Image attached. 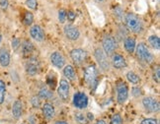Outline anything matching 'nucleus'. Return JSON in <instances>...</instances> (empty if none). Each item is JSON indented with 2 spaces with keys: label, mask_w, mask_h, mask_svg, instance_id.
<instances>
[{
  "label": "nucleus",
  "mask_w": 160,
  "mask_h": 124,
  "mask_svg": "<svg viewBox=\"0 0 160 124\" xmlns=\"http://www.w3.org/2000/svg\"><path fill=\"white\" fill-rule=\"evenodd\" d=\"M124 25L128 33L133 35H141L144 32V23L142 19L132 12H128L124 16Z\"/></svg>",
  "instance_id": "nucleus-1"
},
{
  "label": "nucleus",
  "mask_w": 160,
  "mask_h": 124,
  "mask_svg": "<svg viewBox=\"0 0 160 124\" xmlns=\"http://www.w3.org/2000/svg\"><path fill=\"white\" fill-rule=\"evenodd\" d=\"M134 54L138 61H140L144 65H151L155 61V55L152 53L147 43L144 41H139L137 43Z\"/></svg>",
  "instance_id": "nucleus-2"
},
{
  "label": "nucleus",
  "mask_w": 160,
  "mask_h": 124,
  "mask_svg": "<svg viewBox=\"0 0 160 124\" xmlns=\"http://www.w3.org/2000/svg\"><path fill=\"white\" fill-rule=\"evenodd\" d=\"M99 70L95 64H89L83 69V80L91 91H95L99 84Z\"/></svg>",
  "instance_id": "nucleus-3"
},
{
  "label": "nucleus",
  "mask_w": 160,
  "mask_h": 124,
  "mask_svg": "<svg viewBox=\"0 0 160 124\" xmlns=\"http://www.w3.org/2000/svg\"><path fill=\"white\" fill-rule=\"evenodd\" d=\"M120 47L119 41L117 39V36L106 34L103 36L102 41H101V48L103 49V51L106 53L107 56H111L112 54L118 51V49Z\"/></svg>",
  "instance_id": "nucleus-4"
},
{
  "label": "nucleus",
  "mask_w": 160,
  "mask_h": 124,
  "mask_svg": "<svg viewBox=\"0 0 160 124\" xmlns=\"http://www.w3.org/2000/svg\"><path fill=\"white\" fill-rule=\"evenodd\" d=\"M94 58L97 63L98 70L103 73H108L111 70V64H110V57L107 56L106 53L103 51V49L98 46L94 49Z\"/></svg>",
  "instance_id": "nucleus-5"
},
{
  "label": "nucleus",
  "mask_w": 160,
  "mask_h": 124,
  "mask_svg": "<svg viewBox=\"0 0 160 124\" xmlns=\"http://www.w3.org/2000/svg\"><path fill=\"white\" fill-rule=\"evenodd\" d=\"M141 107L144 109L146 113L155 114L160 110V103L156 98L152 96H144L141 98Z\"/></svg>",
  "instance_id": "nucleus-6"
},
{
  "label": "nucleus",
  "mask_w": 160,
  "mask_h": 124,
  "mask_svg": "<svg viewBox=\"0 0 160 124\" xmlns=\"http://www.w3.org/2000/svg\"><path fill=\"white\" fill-rule=\"evenodd\" d=\"M57 95L60 102L67 103L70 100V83L66 79L61 78L57 87Z\"/></svg>",
  "instance_id": "nucleus-7"
},
{
  "label": "nucleus",
  "mask_w": 160,
  "mask_h": 124,
  "mask_svg": "<svg viewBox=\"0 0 160 124\" xmlns=\"http://www.w3.org/2000/svg\"><path fill=\"white\" fill-rule=\"evenodd\" d=\"M69 56L73 64L76 66H82L86 63L88 59V51L82 47H75L69 51Z\"/></svg>",
  "instance_id": "nucleus-8"
},
{
  "label": "nucleus",
  "mask_w": 160,
  "mask_h": 124,
  "mask_svg": "<svg viewBox=\"0 0 160 124\" xmlns=\"http://www.w3.org/2000/svg\"><path fill=\"white\" fill-rule=\"evenodd\" d=\"M130 97V89L127 82L121 81L116 85V100L119 104L122 105L128 101Z\"/></svg>",
  "instance_id": "nucleus-9"
},
{
  "label": "nucleus",
  "mask_w": 160,
  "mask_h": 124,
  "mask_svg": "<svg viewBox=\"0 0 160 124\" xmlns=\"http://www.w3.org/2000/svg\"><path fill=\"white\" fill-rule=\"evenodd\" d=\"M41 68H42L41 61L35 55L28 57L27 61L25 62V71L27 73V75L31 77L38 75L41 71Z\"/></svg>",
  "instance_id": "nucleus-10"
},
{
  "label": "nucleus",
  "mask_w": 160,
  "mask_h": 124,
  "mask_svg": "<svg viewBox=\"0 0 160 124\" xmlns=\"http://www.w3.org/2000/svg\"><path fill=\"white\" fill-rule=\"evenodd\" d=\"M72 104L77 110H85L89 104L88 96L86 95V93L81 91L75 92L72 97Z\"/></svg>",
  "instance_id": "nucleus-11"
},
{
  "label": "nucleus",
  "mask_w": 160,
  "mask_h": 124,
  "mask_svg": "<svg viewBox=\"0 0 160 124\" xmlns=\"http://www.w3.org/2000/svg\"><path fill=\"white\" fill-rule=\"evenodd\" d=\"M110 64L111 68H114L116 70H124L128 66L127 58L118 51L110 56Z\"/></svg>",
  "instance_id": "nucleus-12"
},
{
  "label": "nucleus",
  "mask_w": 160,
  "mask_h": 124,
  "mask_svg": "<svg viewBox=\"0 0 160 124\" xmlns=\"http://www.w3.org/2000/svg\"><path fill=\"white\" fill-rule=\"evenodd\" d=\"M63 35L65 36V39L69 41H77L80 40L81 36V32L78 27H76L73 24H65L63 27Z\"/></svg>",
  "instance_id": "nucleus-13"
},
{
  "label": "nucleus",
  "mask_w": 160,
  "mask_h": 124,
  "mask_svg": "<svg viewBox=\"0 0 160 124\" xmlns=\"http://www.w3.org/2000/svg\"><path fill=\"white\" fill-rule=\"evenodd\" d=\"M29 35H30V38L37 42H42L46 40L45 30L38 24H33L32 26L30 27Z\"/></svg>",
  "instance_id": "nucleus-14"
},
{
  "label": "nucleus",
  "mask_w": 160,
  "mask_h": 124,
  "mask_svg": "<svg viewBox=\"0 0 160 124\" xmlns=\"http://www.w3.org/2000/svg\"><path fill=\"white\" fill-rule=\"evenodd\" d=\"M41 109L42 116L47 121L54 120L55 116H57V108H55L53 103H52L51 102H45L42 104Z\"/></svg>",
  "instance_id": "nucleus-15"
},
{
  "label": "nucleus",
  "mask_w": 160,
  "mask_h": 124,
  "mask_svg": "<svg viewBox=\"0 0 160 124\" xmlns=\"http://www.w3.org/2000/svg\"><path fill=\"white\" fill-rule=\"evenodd\" d=\"M50 62L51 64L55 67L57 69H62L66 65V59L64 55L60 51H52L50 55Z\"/></svg>",
  "instance_id": "nucleus-16"
},
{
  "label": "nucleus",
  "mask_w": 160,
  "mask_h": 124,
  "mask_svg": "<svg viewBox=\"0 0 160 124\" xmlns=\"http://www.w3.org/2000/svg\"><path fill=\"white\" fill-rule=\"evenodd\" d=\"M137 40L133 36L128 35L126 38L122 40V46H124L125 51L128 54H134L135 46H137Z\"/></svg>",
  "instance_id": "nucleus-17"
},
{
  "label": "nucleus",
  "mask_w": 160,
  "mask_h": 124,
  "mask_svg": "<svg viewBox=\"0 0 160 124\" xmlns=\"http://www.w3.org/2000/svg\"><path fill=\"white\" fill-rule=\"evenodd\" d=\"M62 75L64 79H66L68 82H75L77 80V73L73 65L66 64L62 68Z\"/></svg>",
  "instance_id": "nucleus-18"
},
{
  "label": "nucleus",
  "mask_w": 160,
  "mask_h": 124,
  "mask_svg": "<svg viewBox=\"0 0 160 124\" xmlns=\"http://www.w3.org/2000/svg\"><path fill=\"white\" fill-rule=\"evenodd\" d=\"M11 112H12V116H13L16 120H19L21 117L23 116L24 104H23V102L21 100H19V98H18V100L14 101L13 104H12Z\"/></svg>",
  "instance_id": "nucleus-19"
},
{
  "label": "nucleus",
  "mask_w": 160,
  "mask_h": 124,
  "mask_svg": "<svg viewBox=\"0 0 160 124\" xmlns=\"http://www.w3.org/2000/svg\"><path fill=\"white\" fill-rule=\"evenodd\" d=\"M20 48H21L22 55L24 57H30V56H32V53L35 50V45L31 41L25 40L21 42Z\"/></svg>",
  "instance_id": "nucleus-20"
},
{
  "label": "nucleus",
  "mask_w": 160,
  "mask_h": 124,
  "mask_svg": "<svg viewBox=\"0 0 160 124\" xmlns=\"http://www.w3.org/2000/svg\"><path fill=\"white\" fill-rule=\"evenodd\" d=\"M10 62H11L10 50L6 46L1 47L0 48V66L6 68L10 65Z\"/></svg>",
  "instance_id": "nucleus-21"
},
{
  "label": "nucleus",
  "mask_w": 160,
  "mask_h": 124,
  "mask_svg": "<svg viewBox=\"0 0 160 124\" xmlns=\"http://www.w3.org/2000/svg\"><path fill=\"white\" fill-rule=\"evenodd\" d=\"M38 96L42 101H51L53 98V91H52L50 88H48L46 85H42L38 91Z\"/></svg>",
  "instance_id": "nucleus-22"
},
{
  "label": "nucleus",
  "mask_w": 160,
  "mask_h": 124,
  "mask_svg": "<svg viewBox=\"0 0 160 124\" xmlns=\"http://www.w3.org/2000/svg\"><path fill=\"white\" fill-rule=\"evenodd\" d=\"M126 79L128 83L133 85V86H138L141 81L140 76L137 72H134L133 70H130L126 73Z\"/></svg>",
  "instance_id": "nucleus-23"
},
{
  "label": "nucleus",
  "mask_w": 160,
  "mask_h": 124,
  "mask_svg": "<svg viewBox=\"0 0 160 124\" xmlns=\"http://www.w3.org/2000/svg\"><path fill=\"white\" fill-rule=\"evenodd\" d=\"M148 47L152 48L153 50H159L160 49V39L157 35H151L147 39Z\"/></svg>",
  "instance_id": "nucleus-24"
},
{
  "label": "nucleus",
  "mask_w": 160,
  "mask_h": 124,
  "mask_svg": "<svg viewBox=\"0 0 160 124\" xmlns=\"http://www.w3.org/2000/svg\"><path fill=\"white\" fill-rule=\"evenodd\" d=\"M73 118H74V121L76 122V124H89L90 123L87 119V117H86V114L81 110H77L76 112H74Z\"/></svg>",
  "instance_id": "nucleus-25"
},
{
  "label": "nucleus",
  "mask_w": 160,
  "mask_h": 124,
  "mask_svg": "<svg viewBox=\"0 0 160 124\" xmlns=\"http://www.w3.org/2000/svg\"><path fill=\"white\" fill-rule=\"evenodd\" d=\"M58 80H57V77H55V75H52V74H50V75L47 76V79H46V86L48 87V88H50L52 91H53L55 88H57V85H58Z\"/></svg>",
  "instance_id": "nucleus-26"
},
{
  "label": "nucleus",
  "mask_w": 160,
  "mask_h": 124,
  "mask_svg": "<svg viewBox=\"0 0 160 124\" xmlns=\"http://www.w3.org/2000/svg\"><path fill=\"white\" fill-rule=\"evenodd\" d=\"M23 24L27 27H31L34 24V15L32 12L26 11L23 17Z\"/></svg>",
  "instance_id": "nucleus-27"
},
{
  "label": "nucleus",
  "mask_w": 160,
  "mask_h": 124,
  "mask_svg": "<svg viewBox=\"0 0 160 124\" xmlns=\"http://www.w3.org/2000/svg\"><path fill=\"white\" fill-rule=\"evenodd\" d=\"M30 103L32 105V107L34 109H41V107H42V100L37 96V95H34L30 98Z\"/></svg>",
  "instance_id": "nucleus-28"
},
{
  "label": "nucleus",
  "mask_w": 160,
  "mask_h": 124,
  "mask_svg": "<svg viewBox=\"0 0 160 124\" xmlns=\"http://www.w3.org/2000/svg\"><path fill=\"white\" fill-rule=\"evenodd\" d=\"M6 97V83L4 80L0 79V105L3 104Z\"/></svg>",
  "instance_id": "nucleus-29"
},
{
  "label": "nucleus",
  "mask_w": 160,
  "mask_h": 124,
  "mask_svg": "<svg viewBox=\"0 0 160 124\" xmlns=\"http://www.w3.org/2000/svg\"><path fill=\"white\" fill-rule=\"evenodd\" d=\"M151 77H152V80L156 84L160 83V67H159V65H155L154 67H153Z\"/></svg>",
  "instance_id": "nucleus-30"
},
{
  "label": "nucleus",
  "mask_w": 160,
  "mask_h": 124,
  "mask_svg": "<svg viewBox=\"0 0 160 124\" xmlns=\"http://www.w3.org/2000/svg\"><path fill=\"white\" fill-rule=\"evenodd\" d=\"M109 124H124L121 113H115V114H113L112 116H111Z\"/></svg>",
  "instance_id": "nucleus-31"
},
{
  "label": "nucleus",
  "mask_w": 160,
  "mask_h": 124,
  "mask_svg": "<svg viewBox=\"0 0 160 124\" xmlns=\"http://www.w3.org/2000/svg\"><path fill=\"white\" fill-rule=\"evenodd\" d=\"M25 5L30 10L35 11L38 9L39 2H38V0H25Z\"/></svg>",
  "instance_id": "nucleus-32"
},
{
  "label": "nucleus",
  "mask_w": 160,
  "mask_h": 124,
  "mask_svg": "<svg viewBox=\"0 0 160 124\" xmlns=\"http://www.w3.org/2000/svg\"><path fill=\"white\" fill-rule=\"evenodd\" d=\"M139 124H159V120L156 117H145L140 120Z\"/></svg>",
  "instance_id": "nucleus-33"
},
{
  "label": "nucleus",
  "mask_w": 160,
  "mask_h": 124,
  "mask_svg": "<svg viewBox=\"0 0 160 124\" xmlns=\"http://www.w3.org/2000/svg\"><path fill=\"white\" fill-rule=\"evenodd\" d=\"M132 96L134 98H139L142 96V90H141L139 87L138 86H133L132 88Z\"/></svg>",
  "instance_id": "nucleus-34"
},
{
  "label": "nucleus",
  "mask_w": 160,
  "mask_h": 124,
  "mask_svg": "<svg viewBox=\"0 0 160 124\" xmlns=\"http://www.w3.org/2000/svg\"><path fill=\"white\" fill-rule=\"evenodd\" d=\"M58 22L60 24H65L67 18H66V11L64 9H60L58 12Z\"/></svg>",
  "instance_id": "nucleus-35"
},
{
  "label": "nucleus",
  "mask_w": 160,
  "mask_h": 124,
  "mask_svg": "<svg viewBox=\"0 0 160 124\" xmlns=\"http://www.w3.org/2000/svg\"><path fill=\"white\" fill-rule=\"evenodd\" d=\"M114 15H115V17H116L118 20H120V21H122V20H124L125 13H124V10H122L121 7H116V8H115V10H114Z\"/></svg>",
  "instance_id": "nucleus-36"
},
{
  "label": "nucleus",
  "mask_w": 160,
  "mask_h": 124,
  "mask_svg": "<svg viewBox=\"0 0 160 124\" xmlns=\"http://www.w3.org/2000/svg\"><path fill=\"white\" fill-rule=\"evenodd\" d=\"M11 46L13 48V50H18V49L20 48L21 46V41L19 38H13L12 39V41H11Z\"/></svg>",
  "instance_id": "nucleus-37"
},
{
  "label": "nucleus",
  "mask_w": 160,
  "mask_h": 124,
  "mask_svg": "<svg viewBox=\"0 0 160 124\" xmlns=\"http://www.w3.org/2000/svg\"><path fill=\"white\" fill-rule=\"evenodd\" d=\"M66 18H67V20H68L69 22H74V20L76 19L75 12H73L72 10L66 11Z\"/></svg>",
  "instance_id": "nucleus-38"
},
{
  "label": "nucleus",
  "mask_w": 160,
  "mask_h": 124,
  "mask_svg": "<svg viewBox=\"0 0 160 124\" xmlns=\"http://www.w3.org/2000/svg\"><path fill=\"white\" fill-rule=\"evenodd\" d=\"M9 7V0H0V9L6 11Z\"/></svg>",
  "instance_id": "nucleus-39"
},
{
  "label": "nucleus",
  "mask_w": 160,
  "mask_h": 124,
  "mask_svg": "<svg viewBox=\"0 0 160 124\" xmlns=\"http://www.w3.org/2000/svg\"><path fill=\"white\" fill-rule=\"evenodd\" d=\"M93 124H108L107 121L103 118H98V119H95L93 121Z\"/></svg>",
  "instance_id": "nucleus-40"
},
{
  "label": "nucleus",
  "mask_w": 160,
  "mask_h": 124,
  "mask_svg": "<svg viewBox=\"0 0 160 124\" xmlns=\"http://www.w3.org/2000/svg\"><path fill=\"white\" fill-rule=\"evenodd\" d=\"M86 114V117H87V119L89 122H92V121H94L95 118H94V114L93 113H91V112H87V113H85Z\"/></svg>",
  "instance_id": "nucleus-41"
},
{
  "label": "nucleus",
  "mask_w": 160,
  "mask_h": 124,
  "mask_svg": "<svg viewBox=\"0 0 160 124\" xmlns=\"http://www.w3.org/2000/svg\"><path fill=\"white\" fill-rule=\"evenodd\" d=\"M53 124H69V122L65 120V119H55L54 120V123Z\"/></svg>",
  "instance_id": "nucleus-42"
},
{
  "label": "nucleus",
  "mask_w": 160,
  "mask_h": 124,
  "mask_svg": "<svg viewBox=\"0 0 160 124\" xmlns=\"http://www.w3.org/2000/svg\"><path fill=\"white\" fill-rule=\"evenodd\" d=\"M28 120H29V124H36V120L34 116H29Z\"/></svg>",
  "instance_id": "nucleus-43"
},
{
  "label": "nucleus",
  "mask_w": 160,
  "mask_h": 124,
  "mask_svg": "<svg viewBox=\"0 0 160 124\" xmlns=\"http://www.w3.org/2000/svg\"><path fill=\"white\" fill-rule=\"evenodd\" d=\"M2 39H3V36L0 35V45H1V42H2Z\"/></svg>",
  "instance_id": "nucleus-44"
},
{
  "label": "nucleus",
  "mask_w": 160,
  "mask_h": 124,
  "mask_svg": "<svg viewBox=\"0 0 160 124\" xmlns=\"http://www.w3.org/2000/svg\"><path fill=\"white\" fill-rule=\"evenodd\" d=\"M97 1H100V2H102V1H104V0H97Z\"/></svg>",
  "instance_id": "nucleus-45"
},
{
  "label": "nucleus",
  "mask_w": 160,
  "mask_h": 124,
  "mask_svg": "<svg viewBox=\"0 0 160 124\" xmlns=\"http://www.w3.org/2000/svg\"><path fill=\"white\" fill-rule=\"evenodd\" d=\"M20 124H25V123H20Z\"/></svg>",
  "instance_id": "nucleus-46"
}]
</instances>
